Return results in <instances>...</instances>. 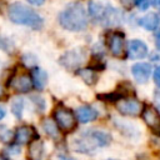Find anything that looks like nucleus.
I'll list each match as a JSON object with an SVG mask.
<instances>
[{"mask_svg": "<svg viewBox=\"0 0 160 160\" xmlns=\"http://www.w3.org/2000/svg\"><path fill=\"white\" fill-rule=\"evenodd\" d=\"M31 76H32V85L36 88V89H39V90H41L45 85H46V81H48V75H46V72L42 70V69H39V68H35L34 70H32V74H31Z\"/></svg>", "mask_w": 160, "mask_h": 160, "instance_id": "f3484780", "label": "nucleus"}, {"mask_svg": "<svg viewBox=\"0 0 160 160\" xmlns=\"http://www.w3.org/2000/svg\"><path fill=\"white\" fill-rule=\"evenodd\" d=\"M142 119L148 124V126L152 129H159L160 128V115L154 108H145L142 111Z\"/></svg>", "mask_w": 160, "mask_h": 160, "instance_id": "9b49d317", "label": "nucleus"}, {"mask_svg": "<svg viewBox=\"0 0 160 160\" xmlns=\"http://www.w3.org/2000/svg\"><path fill=\"white\" fill-rule=\"evenodd\" d=\"M106 160H115V159H106Z\"/></svg>", "mask_w": 160, "mask_h": 160, "instance_id": "f704fd0d", "label": "nucleus"}, {"mask_svg": "<svg viewBox=\"0 0 160 160\" xmlns=\"http://www.w3.org/2000/svg\"><path fill=\"white\" fill-rule=\"evenodd\" d=\"M28 1H29L30 4H32V5H36V6H39V5H42L45 0H28Z\"/></svg>", "mask_w": 160, "mask_h": 160, "instance_id": "bb28decb", "label": "nucleus"}, {"mask_svg": "<svg viewBox=\"0 0 160 160\" xmlns=\"http://www.w3.org/2000/svg\"><path fill=\"white\" fill-rule=\"evenodd\" d=\"M0 160H8V159H5V158H2V156H0Z\"/></svg>", "mask_w": 160, "mask_h": 160, "instance_id": "72a5a7b5", "label": "nucleus"}, {"mask_svg": "<svg viewBox=\"0 0 160 160\" xmlns=\"http://www.w3.org/2000/svg\"><path fill=\"white\" fill-rule=\"evenodd\" d=\"M12 88L19 92H28L32 88V81L28 75L22 74V75H19L18 78L14 79Z\"/></svg>", "mask_w": 160, "mask_h": 160, "instance_id": "ddd939ff", "label": "nucleus"}, {"mask_svg": "<svg viewBox=\"0 0 160 160\" xmlns=\"http://www.w3.org/2000/svg\"><path fill=\"white\" fill-rule=\"evenodd\" d=\"M115 125L116 128L125 135V136H129V138H138L140 135V130L135 126V124L132 122H128V121H122V120H119L116 119L115 121Z\"/></svg>", "mask_w": 160, "mask_h": 160, "instance_id": "f8f14e48", "label": "nucleus"}, {"mask_svg": "<svg viewBox=\"0 0 160 160\" xmlns=\"http://www.w3.org/2000/svg\"><path fill=\"white\" fill-rule=\"evenodd\" d=\"M109 48L114 56L121 58L124 55V35L121 32H114L109 38Z\"/></svg>", "mask_w": 160, "mask_h": 160, "instance_id": "1a4fd4ad", "label": "nucleus"}, {"mask_svg": "<svg viewBox=\"0 0 160 160\" xmlns=\"http://www.w3.org/2000/svg\"><path fill=\"white\" fill-rule=\"evenodd\" d=\"M5 115H6L5 109H4L2 106H0V120H1V119H4V118H5Z\"/></svg>", "mask_w": 160, "mask_h": 160, "instance_id": "c85d7f7f", "label": "nucleus"}, {"mask_svg": "<svg viewBox=\"0 0 160 160\" xmlns=\"http://www.w3.org/2000/svg\"><path fill=\"white\" fill-rule=\"evenodd\" d=\"M116 109L120 114L126 116H136L142 110V104L135 99H122L116 102Z\"/></svg>", "mask_w": 160, "mask_h": 160, "instance_id": "39448f33", "label": "nucleus"}, {"mask_svg": "<svg viewBox=\"0 0 160 160\" xmlns=\"http://www.w3.org/2000/svg\"><path fill=\"white\" fill-rule=\"evenodd\" d=\"M149 50H148V45L139 40V39H132L129 41L128 44V56L132 60H139V59H144L148 55Z\"/></svg>", "mask_w": 160, "mask_h": 160, "instance_id": "423d86ee", "label": "nucleus"}, {"mask_svg": "<svg viewBox=\"0 0 160 160\" xmlns=\"http://www.w3.org/2000/svg\"><path fill=\"white\" fill-rule=\"evenodd\" d=\"M76 118L80 122L86 124V122H90L98 118V111L91 106L84 105V106H80L76 109Z\"/></svg>", "mask_w": 160, "mask_h": 160, "instance_id": "9d476101", "label": "nucleus"}, {"mask_svg": "<svg viewBox=\"0 0 160 160\" xmlns=\"http://www.w3.org/2000/svg\"><path fill=\"white\" fill-rule=\"evenodd\" d=\"M0 48L4 49V50L11 51V49H12V44L10 42V40H8V39L0 36Z\"/></svg>", "mask_w": 160, "mask_h": 160, "instance_id": "5701e85b", "label": "nucleus"}, {"mask_svg": "<svg viewBox=\"0 0 160 160\" xmlns=\"http://www.w3.org/2000/svg\"><path fill=\"white\" fill-rule=\"evenodd\" d=\"M121 20H122V12L119 9L111 6L110 4H106V8L99 21H101L106 26H114V25H119Z\"/></svg>", "mask_w": 160, "mask_h": 160, "instance_id": "0eeeda50", "label": "nucleus"}, {"mask_svg": "<svg viewBox=\"0 0 160 160\" xmlns=\"http://www.w3.org/2000/svg\"><path fill=\"white\" fill-rule=\"evenodd\" d=\"M154 82L160 88V66L155 68V71H154Z\"/></svg>", "mask_w": 160, "mask_h": 160, "instance_id": "393cba45", "label": "nucleus"}, {"mask_svg": "<svg viewBox=\"0 0 160 160\" xmlns=\"http://www.w3.org/2000/svg\"><path fill=\"white\" fill-rule=\"evenodd\" d=\"M2 94H4V89H2V86L0 85V96H1Z\"/></svg>", "mask_w": 160, "mask_h": 160, "instance_id": "2f4dec72", "label": "nucleus"}, {"mask_svg": "<svg viewBox=\"0 0 160 160\" xmlns=\"http://www.w3.org/2000/svg\"><path fill=\"white\" fill-rule=\"evenodd\" d=\"M12 139V132L5 126H0V140L4 142H9Z\"/></svg>", "mask_w": 160, "mask_h": 160, "instance_id": "412c9836", "label": "nucleus"}, {"mask_svg": "<svg viewBox=\"0 0 160 160\" xmlns=\"http://www.w3.org/2000/svg\"><path fill=\"white\" fill-rule=\"evenodd\" d=\"M151 65L149 62H136L131 66V72L138 84H145L151 74Z\"/></svg>", "mask_w": 160, "mask_h": 160, "instance_id": "6e6552de", "label": "nucleus"}, {"mask_svg": "<svg viewBox=\"0 0 160 160\" xmlns=\"http://www.w3.org/2000/svg\"><path fill=\"white\" fill-rule=\"evenodd\" d=\"M85 60V52L81 49H71L60 58V64L68 69H76Z\"/></svg>", "mask_w": 160, "mask_h": 160, "instance_id": "20e7f679", "label": "nucleus"}, {"mask_svg": "<svg viewBox=\"0 0 160 160\" xmlns=\"http://www.w3.org/2000/svg\"><path fill=\"white\" fill-rule=\"evenodd\" d=\"M9 19L19 25H26L32 29H40L42 26V18L31 8L21 2H14L9 6Z\"/></svg>", "mask_w": 160, "mask_h": 160, "instance_id": "f03ea898", "label": "nucleus"}, {"mask_svg": "<svg viewBox=\"0 0 160 160\" xmlns=\"http://www.w3.org/2000/svg\"><path fill=\"white\" fill-rule=\"evenodd\" d=\"M11 110H12V114L18 119H20L22 116V111H24V99L20 96L14 98L12 102H11Z\"/></svg>", "mask_w": 160, "mask_h": 160, "instance_id": "6ab92c4d", "label": "nucleus"}, {"mask_svg": "<svg viewBox=\"0 0 160 160\" xmlns=\"http://www.w3.org/2000/svg\"><path fill=\"white\" fill-rule=\"evenodd\" d=\"M155 41H156L158 49L160 50V30H158V32H156V35H155Z\"/></svg>", "mask_w": 160, "mask_h": 160, "instance_id": "cd10ccee", "label": "nucleus"}, {"mask_svg": "<svg viewBox=\"0 0 160 160\" xmlns=\"http://www.w3.org/2000/svg\"><path fill=\"white\" fill-rule=\"evenodd\" d=\"M155 98H156V102H158V106L160 108V92H158Z\"/></svg>", "mask_w": 160, "mask_h": 160, "instance_id": "7c9ffc66", "label": "nucleus"}, {"mask_svg": "<svg viewBox=\"0 0 160 160\" xmlns=\"http://www.w3.org/2000/svg\"><path fill=\"white\" fill-rule=\"evenodd\" d=\"M29 156L31 160H42L44 156V144L41 140L31 141L29 146Z\"/></svg>", "mask_w": 160, "mask_h": 160, "instance_id": "dca6fc26", "label": "nucleus"}, {"mask_svg": "<svg viewBox=\"0 0 160 160\" xmlns=\"http://www.w3.org/2000/svg\"><path fill=\"white\" fill-rule=\"evenodd\" d=\"M152 5L155 8H159L160 9V0H152Z\"/></svg>", "mask_w": 160, "mask_h": 160, "instance_id": "c756f323", "label": "nucleus"}, {"mask_svg": "<svg viewBox=\"0 0 160 160\" xmlns=\"http://www.w3.org/2000/svg\"><path fill=\"white\" fill-rule=\"evenodd\" d=\"M60 25L69 31H81L88 25V15L79 2L69 4L59 15Z\"/></svg>", "mask_w": 160, "mask_h": 160, "instance_id": "f257e3e1", "label": "nucleus"}, {"mask_svg": "<svg viewBox=\"0 0 160 160\" xmlns=\"http://www.w3.org/2000/svg\"><path fill=\"white\" fill-rule=\"evenodd\" d=\"M60 160H74L71 158H60Z\"/></svg>", "mask_w": 160, "mask_h": 160, "instance_id": "473e14b6", "label": "nucleus"}, {"mask_svg": "<svg viewBox=\"0 0 160 160\" xmlns=\"http://www.w3.org/2000/svg\"><path fill=\"white\" fill-rule=\"evenodd\" d=\"M121 2H122L126 8H130V6H132V5L135 4V0H121Z\"/></svg>", "mask_w": 160, "mask_h": 160, "instance_id": "a878e982", "label": "nucleus"}, {"mask_svg": "<svg viewBox=\"0 0 160 160\" xmlns=\"http://www.w3.org/2000/svg\"><path fill=\"white\" fill-rule=\"evenodd\" d=\"M21 59H22V62H24L26 66H29V68H31V66H34V65L36 64V58H35L32 54H25Z\"/></svg>", "mask_w": 160, "mask_h": 160, "instance_id": "4be33fe9", "label": "nucleus"}, {"mask_svg": "<svg viewBox=\"0 0 160 160\" xmlns=\"http://www.w3.org/2000/svg\"><path fill=\"white\" fill-rule=\"evenodd\" d=\"M159 22H160L159 16H158V14H155V12H149V14H146L145 16H142L141 20H140V25H141L145 30H149V31L155 30V29L158 28Z\"/></svg>", "mask_w": 160, "mask_h": 160, "instance_id": "2eb2a0df", "label": "nucleus"}, {"mask_svg": "<svg viewBox=\"0 0 160 160\" xmlns=\"http://www.w3.org/2000/svg\"><path fill=\"white\" fill-rule=\"evenodd\" d=\"M76 74H78L88 85H92V84L96 81V74H95L94 70H91V69H80Z\"/></svg>", "mask_w": 160, "mask_h": 160, "instance_id": "a211bd4d", "label": "nucleus"}, {"mask_svg": "<svg viewBox=\"0 0 160 160\" xmlns=\"http://www.w3.org/2000/svg\"><path fill=\"white\" fill-rule=\"evenodd\" d=\"M56 125L64 131H71L75 128V116L72 111L65 108H59L54 112Z\"/></svg>", "mask_w": 160, "mask_h": 160, "instance_id": "7ed1b4c3", "label": "nucleus"}, {"mask_svg": "<svg viewBox=\"0 0 160 160\" xmlns=\"http://www.w3.org/2000/svg\"><path fill=\"white\" fill-rule=\"evenodd\" d=\"M135 4L140 10H146L150 5V0H135Z\"/></svg>", "mask_w": 160, "mask_h": 160, "instance_id": "b1692460", "label": "nucleus"}, {"mask_svg": "<svg viewBox=\"0 0 160 160\" xmlns=\"http://www.w3.org/2000/svg\"><path fill=\"white\" fill-rule=\"evenodd\" d=\"M35 135V131L30 126H20L18 128L16 132H15V140L18 144H26L30 140H32Z\"/></svg>", "mask_w": 160, "mask_h": 160, "instance_id": "4468645a", "label": "nucleus"}, {"mask_svg": "<svg viewBox=\"0 0 160 160\" xmlns=\"http://www.w3.org/2000/svg\"><path fill=\"white\" fill-rule=\"evenodd\" d=\"M42 129H44V131L49 136H52V138H56L58 136V125H56V122L54 120L45 119L42 121Z\"/></svg>", "mask_w": 160, "mask_h": 160, "instance_id": "aec40b11", "label": "nucleus"}]
</instances>
